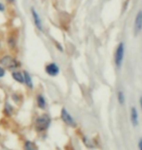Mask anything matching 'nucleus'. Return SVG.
<instances>
[{"instance_id": "1", "label": "nucleus", "mask_w": 142, "mask_h": 150, "mask_svg": "<svg viewBox=\"0 0 142 150\" xmlns=\"http://www.w3.org/2000/svg\"><path fill=\"white\" fill-rule=\"evenodd\" d=\"M51 124V117L48 114H42L36 119L35 121V129L37 132L46 131Z\"/></svg>"}, {"instance_id": "2", "label": "nucleus", "mask_w": 142, "mask_h": 150, "mask_svg": "<svg viewBox=\"0 0 142 150\" xmlns=\"http://www.w3.org/2000/svg\"><path fill=\"white\" fill-rule=\"evenodd\" d=\"M0 65L7 69H16L20 67V62L12 56H3L0 58Z\"/></svg>"}, {"instance_id": "3", "label": "nucleus", "mask_w": 142, "mask_h": 150, "mask_svg": "<svg viewBox=\"0 0 142 150\" xmlns=\"http://www.w3.org/2000/svg\"><path fill=\"white\" fill-rule=\"evenodd\" d=\"M124 57H125V44L123 42L118 45L117 49H116V52H115V65L116 67L119 69L121 68L123 64V61H124Z\"/></svg>"}, {"instance_id": "4", "label": "nucleus", "mask_w": 142, "mask_h": 150, "mask_svg": "<svg viewBox=\"0 0 142 150\" xmlns=\"http://www.w3.org/2000/svg\"><path fill=\"white\" fill-rule=\"evenodd\" d=\"M60 117H61L62 121L64 122L65 124H67L68 126H70V127H76V122H75V120L73 119V117L70 115V113L67 111V109L64 108V107L61 109Z\"/></svg>"}, {"instance_id": "5", "label": "nucleus", "mask_w": 142, "mask_h": 150, "mask_svg": "<svg viewBox=\"0 0 142 150\" xmlns=\"http://www.w3.org/2000/svg\"><path fill=\"white\" fill-rule=\"evenodd\" d=\"M142 30V10L138 11L134 19V36H137Z\"/></svg>"}, {"instance_id": "6", "label": "nucleus", "mask_w": 142, "mask_h": 150, "mask_svg": "<svg viewBox=\"0 0 142 150\" xmlns=\"http://www.w3.org/2000/svg\"><path fill=\"white\" fill-rule=\"evenodd\" d=\"M45 71H46V73L48 75H50V76H57V75L59 73V67L55 62H51V64L46 65Z\"/></svg>"}, {"instance_id": "7", "label": "nucleus", "mask_w": 142, "mask_h": 150, "mask_svg": "<svg viewBox=\"0 0 142 150\" xmlns=\"http://www.w3.org/2000/svg\"><path fill=\"white\" fill-rule=\"evenodd\" d=\"M31 15H32L33 22H34V25H36V28H37L39 30L43 31V25H42L41 18L39 16V14L37 13V11H36L33 7L31 8Z\"/></svg>"}, {"instance_id": "8", "label": "nucleus", "mask_w": 142, "mask_h": 150, "mask_svg": "<svg viewBox=\"0 0 142 150\" xmlns=\"http://www.w3.org/2000/svg\"><path fill=\"white\" fill-rule=\"evenodd\" d=\"M131 122L134 127H136L138 125V112L135 106H132L131 108Z\"/></svg>"}, {"instance_id": "9", "label": "nucleus", "mask_w": 142, "mask_h": 150, "mask_svg": "<svg viewBox=\"0 0 142 150\" xmlns=\"http://www.w3.org/2000/svg\"><path fill=\"white\" fill-rule=\"evenodd\" d=\"M23 79H25V84L28 87V88L32 89L33 88V82H32V78H31V76H30V74L26 70L23 71Z\"/></svg>"}, {"instance_id": "10", "label": "nucleus", "mask_w": 142, "mask_h": 150, "mask_svg": "<svg viewBox=\"0 0 142 150\" xmlns=\"http://www.w3.org/2000/svg\"><path fill=\"white\" fill-rule=\"evenodd\" d=\"M12 77H13V79L15 81H17V82H19L20 84L25 83L23 74V72H20V71H13V72H12Z\"/></svg>"}, {"instance_id": "11", "label": "nucleus", "mask_w": 142, "mask_h": 150, "mask_svg": "<svg viewBox=\"0 0 142 150\" xmlns=\"http://www.w3.org/2000/svg\"><path fill=\"white\" fill-rule=\"evenodd\" d=\"M36 101H37V105H38L39 108H41V109H45V108H46L47 103H46V100H45V98L42 95H38L37 96V98H36Z\"/></svg>"}, {"instance_id": "12", "label": "nucleus", "mask_w": 142, "mask_h": 150, "mask_svg": "<svg viewBox=\"0 0 142 150\" xmlns=\"http://www.w3.org/2000/svg\"><path fill=\"white\" fill-rule=\"evenodd\" d=\"M118 103H119L121 105H123L125 103V94H124L123 91H119L118 92Z\"/></svg>"}, {"instance_id": "13", "label": "nucleus", "mask_w": 142, "mask_h": 150, "mask_svg": "<svg viewBox=\"0 0 142 150\" xmlns=\"http://www.w3.org/2000/svg\"><path fill=\"white\" fill-rule=\"evenodd\" d=\"M25 150H36L34 143L31 142H29V140L25 142Z\"/></svg>"}, {"instance_id": "14", "label": "nucleus", "mask_w": 142, "mask_h": 150, "mask_svg": "<svg viewBox=\"0 0 142 150\" xmlns=\"http://www.w3.org/2000/svg\"><path fill=\"white\" fill-rule=\"evenodd\" d=\"M8 45H9V47L12 48V49L16 46V41H15V39L13 37H10L8 39Z\"/></svg>"}, {"instance_id": "15", "label": "nucleus", "mask_w": 142, "mask_h": 150, "mask_svg": "<svg viewBox=\"0 0 142 150\" xmlns=\"http://www.w3.org/2000/svg\"><path fill=\"white\" fill-rule=\"evenodd\" d=\"M5 111L7 112V114H8V115H10V114H11V112H12V107H11L10 105H9L8 103H7V104H6V105H5Z\"/></svg>"}, {"instance_id": "16", "label": "nucleus", "mask_w": 142, "mask_h": 150, "mask_svg": "<svg viewBox=\"0 0 142 150\" xmlns=\"http://www.w3.org/2000/svg\"><path fill=\"white\" fill-rule=\"evenodd\" d=\"M5 73H6V71H5V68H3L1 65H0V79L1 78H3L5 76Z\"/></svg>"}, {"instance_id": "17", "label": "nucleus", "mask_w": 142, "mask_h": 150, "mask_svg": "<svg viewBox=\"0 0 142 150\" xmlns=\"http://www.w3.org/2000/svg\"><path fill=\"white\" fill-rule=\"evenodd\" d=\"M5 11V6L4 4H2L1 2H0V12H4Z\"/></svg>"}, {"instance_id": "18", "label": "nucleus", "mask_w": 142, "mask_h": 150, "mask_svg": "<svg viewBox=\"0 0 142 150\" xmlns=\"http://www.w3.org/2000/svg\"><path fill=\"white\" fill-rule=\"evenodd\" d=\"M138 148H139V150H142V137L138 142Z\"/></svg>"}, {"instance_id": "19", "label": "nucleus", "mask_w": 142, "mask_h": 150, "mask_svg": "<svg viewBox=\"0 0 142 150\" xmlns=\"http://www.w3.org/2000/svg\"><path fill=\"white\" fill-rule=\"evenodd\" d=\"M139 104H140V108L142 110V96H141L140 98H139Z\"/></svg>"}, {"instance_id": "20", "label": "nucleus", "mask_w": 142, "mask_h": 150, "mask_svg": "<svg viewBox=\"0 0 142 150\" xmlns=\"http://www.w3.org/2000/svg\"><path fill=\"white\" fill-rule=\"evenodd\" d=\"M1 46H2V43H1V40H0V49H1Z\"/></svg>"}]
</instances>
